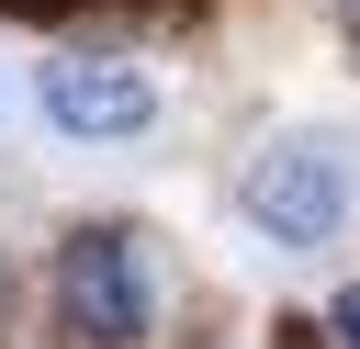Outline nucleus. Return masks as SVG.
<instances>
[{
	"label": "nucleus",
	"instance_id": "nucleus-1",
	"mask_svg": "<svg viewBox=\"0 0 360 349\" xmlns=\"http://www.w3.org/2000/svg\"><path fill=\"white\" fill-rule=\"evenodd\" d=\"M56 304H68V338H79V349H135V338L158 326V293H146L124 225H79V236L56 248Z\"/></svg>",
	"mask_w": 360,
	"mask_h": 349
},
{
	"label": "nucleus",
	"instance_id": "nucleus-2",
	"mask_svg": "<svg viewBox=\"0 0 360 349\" xmlns=\"http://www.w3.org/2000/svg\"><path fill=\"white\" fill-rule=\"evenodd\" d=\"M34 101H45V124L56 135H146L158 124V79L135 68V56H56L45 79H34Z\"/></svg>",
	"mask_w": 360,
	"mask_h": 349
},
{
	"label": "nucleus",
	"instance_id": "nucleus-3",
	"mask_svg": "<svg viewBox=\"0 0 360 349\" xmlns=\"http://www.w3.org/2000/svg\"><path fill=\"white\" fill-rule=\"evenodd\" d=\"M248 225L259 236H281V248H326L338 236V214H349V180L315 158V146H270L259 169H248Z\"/></svg>",
	"mask_w": 360,
	"mask_h": 349
},
{
	"label": "nucleus",
	"instance_id": "nucleus-4",
	"mask_svg": "<svg viewBox=\"0 0 360 349\" xmlns=\"http://www.w3.org/2000/svg\"><path fill=\"white\" fill-rule=\"evenodd\" d=\"M326 338H338V349H360V281H349V293L326 304Z\"/></svg>",
	"mask_w": 360,
	"mask_h": 349
},
{
	"label": "nucleus",
	"instance_id": "nucleus-5",
	"mask_svg": "<svg viewBox=\"0 0 360 349\" xmlns=\"http://www.w3.org/2000/svg\"><path fill=\"white\" fill-rule=\"evenodd\" d=\"M22 11H79V0H22Z\"/></svg>",
	"mask_w": 360,
	"mask_h": 349
}]
</instances>
